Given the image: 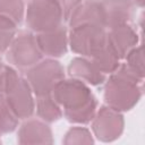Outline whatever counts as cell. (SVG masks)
Here are the masks:
<instances>
[{
	"instance_id": "obj_14",
	"label": "cell",
	"mask_w": 145,
	"mask_h": 145,
	"mask_svg": "<svg viewBox=\"0 0 145 145\" xmlns=\"http://www.w3.org/2000/svg\"><path fill=\"white\" fill-rule=\"evenodd\" d=\"M68 74L72 78H77L94 86L103 84L106 79L105 75L95 67L89 58L86 57L74 58L68 66Z\"/></svg>"
},
{
	"instance_id": "obj_13",
	"label": "cell",
	"mask_w": 145,
	"mask_h": 145,
	"mask_svg": "<svg viewBox=\"0 0 145 145\" xmlns=\"http://www.w3.org/2000/svg\"><path fill=\"white\" fill-rule=\"evenodd\" d=\"M68 23L70 28L78 25H83V24H95L105 28L104 14H103L101 1H96V0L83 1L72 11Z\"/></svg>"
},
{
	"instance_id": "obj_10",
	"label": "cell",
	"mask_w": 145,
	"mask_h": 145,
	"mask_svg": "<svg viewBox=\"0 0 145 145\" xmlns=\"http://www.w3.org/2000/svg\"><path fill=\"white\" fill-rule=\"evenodd\" d=\"M37 45L43 56L49 58H60L68 50V32L63 25L59 27L39 33L36 35Z\"/></svg>"
},
{
	"instance_id": "obj_25",
	"label": "cell",
	"mask_w": 145,
	"mask_h": 145,
	"mask_svg": "<svg viewBox=\"0 0 145 145\" xmlns=\"http://www.w3.org/2000/svg\"><path fill=\"white\" fill-rule=\"evenodd\" d=\"M96 1H101V0H96Z\"/></svg>"
},
{
	"instance_id": "obj_11",
	"label": "cell",
	"mask_w": 145,
	"mask_h": 145,
	"mask_svg": "<svg viewBox=\"0 0 145 145\" xmlns=\"http://www.w3.org/2000/svg\"><path fill=\"white\" fill-rule=\"evenodd\" d=\"M18 143L29 144H52V131L43 120L27 119L18 130Z\"/></svg>"
},
{
	"instance_id": "obj_12",
	"label": "cell",
	"mask_w": 145,
	"mask_h": 145,
	"mask_svg": "<svg viewBox=\"0 0 145 145\" xmlns=\"http://www.w3.org/2000/svg\"><path fill=\"white\" fill-rule=\"evenodd\" d=\"M105 28L128 24L133 18L134 3L131 0H101Z\"/></svg>"
},
{
	"instance_id": "obj_18",
	"label": "cell",
	"mask_w": 145,
	"mask_h": 145,
	"mask_svg": "<svg viewBox=\"0 0 145 145\" xmlns=\"http://www.w3.org/2000/svg\"><path fill=\"white\" fill-rule=\"evenodd\" d=\"M125 66L142 80L144 79V53L143 45H136L125 57Z\"/></svg>"
},
{
	"instance_id": "obj_6",
	"label": "cell",
	"mask_w": 145,
	"mask_h": 145,
	"mask_svg": "<svg viewBox=\"0 0 145 145\" xmlns=\"http://www.w3.org/2000/svg\"><path fill=\"white\" fill-rule=\"evenodd\" d=\"M106 44V28L95 24H83L70 28L68 45L82 57L91 58Z\"/></svg>"
},
{
	"instance_id": "obj_16",
	"label": "cell",
	"mask_w": 145,
	"mask_h": 145,
	"mask_svg": "<svg viewBox=\"0 0 145 145\" xmlns=\"http://www.w3.org/2000/svg\"><path fill=\"white\" fill-rule=\"evenodd\" d=\"M91 61L95 65V67L103 72L104 75L106 74H112L116 71L119 66H120V59L116 56V53L105 44L100 51H97L94 56H92Z\"/></svg>"
},
{
	"instance_id": "obj_24",
	"label": "cell",
	"mask_w": 145,
	"mask_h": 145,
	"mask_svg": "<svg viewBox=\"0 0 145 145\" xmlns=\"http://www.w3.org/2000/svg\"><path fill=\"white\" fill-rule=\"evenodd\" d=\"M131 1H133L134 5H136V6L139 7V8H143V7H144V1H145V0H131Z\"/></svg>"
},
{
	"instance_id": "obj_1",
	"label": "cell",
	"mask_w": 145,
	"mask_h": 145,
	"mask_svg": "<svg viewBox=\"0 0 145 145\" xmlns=\"http://www.w3.org/2000/svg\"><path fill=\"white\" fill-rule=\"evenodd\" d=\"M63 116L72 123H89L96 112L97 101L86 83L77 78H63L52 91Z\"/></svg>"
},
{
	"instance_id": "obj_5",
	"label": "cell",
	"mask_w": 145,
	"mask_h": 145,
	"mask_svg": "<svg viewBox=\"0 0 145 145\" xmlns=\"http://www.w3.org/2000/svg\"><path fill=\"white\" fill-rule=\"evenodd\" d=\"M26 25L35 33H43L62 25L63 15L56 0H32L26 10Z\"/></svg>"
},
{
	"instance_id": "obj_7",
	"label": "cell",
	"mask_w": 145,
	"mask_h": 145,
	"mask_svg": "<svg viewBox=\"0 0 145 145\" xmlns=\"http://www.w3.org/2000/svg\"><path fill=\"white\" fill-rule=\"evenodd\" d=\"M6 57L8 62L18 69H28L42 60L43 54L37 45L36 36L28 31H20L14 37Z\"/></svg>"
},
{
	"instance_id": "obj_21",
	"label": "cell",
	"mask_w": 145,
	"mask_h": 145,
	"mask_svg": "<svg viewBox=\"0 0 145 145\" xmlns=\"http://www.w3.org/2000/svg\"><path fill=\"white\" fill-rule=\"evenodd\" d=\"M62 143L66 145L71 144H93L94 139L92 137L91 131L84 127H72L70 128L62 139Z\"/></svg>"
},
{
	"instance_id": "obj_23",
	"label": "cell",
	"mask_w": 145,
	"mask_h": 145,
	"mask_svg": "<svg viewBox=\"0 0 145 145\" xmlns=\"http://www.w3.org/2000/svg\"><path fill=\"white\" fill-rule=\"evenodd\" d=\"M7 68L8 66L0 61V94H3L7 82Z\"/></svg>"
},
{
	"instance_id": "obj_15",
	"label": "cell",
	"mask_w": 145,
	"mask_h": 145,
	"mask_svg": "<svg viewBox=\"0 0 145 145\" xmlns=\"http://www.w3.org/2000/svg\"><path fill=\"white\" fill-rule=\"evenodd\" d=\"M36 113L45 122H54L62 116V109L54 100L52 93L36 96Z\"/></svg>"
},
{
	"instance_id": "obj_27",
	"label": "cell",
	"mask_w": 145,
	"mask_h": 145,
	"mask_svg": "<svg viewBox=\"0 0 145 145\" xmlns=\"http://www.w3.org/2000/svg\"><path fill=\"white\" fill-rule=\"evenodd\" d=\"M0 61H1V59H0Z\"/></svg>"
},
{
	"instance_id": "obj_8",
	"label": "cell",
	"mask_w": 145,
	"mask_h": 145,
	"mask_svg": "<svg viewBox=\"0 0 145 145\" xmlns=\"http://www.w3.org/2000/svg\"><path fill=\"white\" fill-rule=\"evenodd\" d=\"M125 127V119L120 111L108 105H102L92 119V130L94 136L104 143L118 139Z\"/></svg>"
},
{
	"instance_id": "obj_20",
	"label": "cell",
	"mask_w": 145,
	"mask_h": 145,
	"mask_svg": "<svg viewBox=\"0 0 145 145\" xmlns=\"http://www.w3.org/2000/svg\"><path fill=\"white\" fill-rule=\"evenodd\" d=\"M17 24L10 18L0 16V53L7 52L17 34Z\"/></svg>"
},
{
	"instance_id": "obj_19",
	"label": "cell",
	"mask_w": 145,
	"mask_h": 145,
	"mask_svg": "<svg viewBox=\"0 0 145 145\" xmlns=\"http://www.w3.org/2000/svg\"><path fill=\"white\" fill-rule=\"evenodd\" d=\"M25 9L22 0H0V16L10 18L19 25L24 18Z\"/></svg>"
},
{
	"instance_id": "obj_22",
	"label": "cell",
	"mask_w": 145,
	"mask_h": 145,
	"mask_svg": "<svg viewBox=\"0 0 145 145\" xmlns=\"http://www.w3.org/2000/svg\"><path fill=\"white\" fill-rule=\"evenodd\" d=\"M61 8L63 15V22H68L72 11L83 2V0H56Z\"/></svg>"
},
{
	"instance_id": "obj_9",
	"label": "cell",
	"mask_w": 145,
	"mask_h": 145,
	"mask_svg": "<svg viewBox=\"0 0 145 145\" xmlns=\"http://www.w3.org/2000/svg\"><path fill=\"white\" fill-rule=\"evenodd\" d=\"M106 31V44L121 60L125 59L127 53L138 44V34L129 25L122 24L108 28Z\"/></svg>"
},
{
	"instance_id": "obj_4",
	"label": "cell",
	"mask_w": 145,
	"mask_h": 145,
	"mask_svg": "<svg viewBox=\"0 0 145 145\" xmlns=\"http://www.w3.org/2000/svg\"><path fill=\"white\" fill-rule=\"evenodd\" d=\"M63 78V67L53 58L40 60L26 69V79L35 96L51 94L56 85Z\"/></svg>"
},
{
	"instance_id": "obj_17",
	"label": "cell",
	"mask_w": 145,
	"mask_h": 145,
	"mask_svg": "<svg viewBox=\"0 0 145 145\" xmlns=\"http://www.w3.org/2000/svg\"><path fill=\"white\" fill-rule=\"evenodd\" d=\"M18 117L8 104L3 94H0V134H8L18 127Z\"/></svg>"
},
{
	"instance_id": "obj_26",
	"label": "cell",
	"mask_w": 145,
	"mask_h": 145,
	"mask_svg": "<svg viewBox=\"0 0 145 145\" xmlns=\"http://www.w3.org/2000/svg\"><path fill=\"white\" fill-rule=\"evenodd\" d=\"M0 143H1V139H0Z\"/></svg>"
},
{
	"instance_id": "obj_3",
	"label": "cell",
	"mask_w": 145,
	"mask_h": 145,
	"mask_svg": "<svg viewBox=\"0 0 145 145\" xmlns=\"http://www.w3.org/2000/svg\"><path fill=\"white\" fill-rule=\"evenodd\" d=\"M3 95L18 119H28L32 117L35 110L33 91L27 79L10 66L7 68V82Z\"/></svg>"
},
{
	"instance_id": "obj_2",
	"label": "cell",
	"mask_w": 145,
	"mask_h": 145,
	"mask_svg": "<svg viewBox=\"0 0 145 145\" xmlns=\"http://www.w3.org/2000/svg\"><path fill=\"white\" fill-rule=\"evenodd\" d=\"M142 82L125 63H120L119 68L105 79L103 94L105 104L120 112L131 110L140 100Z\"/></svg>"
}]
</instances>
